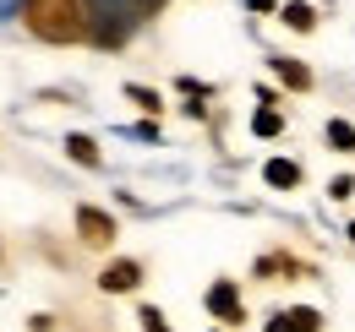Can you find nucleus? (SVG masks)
<instances>
[{"label": "nucleus", "instance_id": "obj_1", "mask_svg": "<svg viewBox=\"0 0 355 332\" xmlns=\"http://www.w3.org/2000/svg\"><path fill=\"white\" fill-rule=\"evenodd\" d=\"M22 28L44 44H83L93 33L83 0H22Z\"/></svg>", "mask_w": 355, "mask_h": 332}, {"label": "nucleus", "instance_id": "obj_2", "mask_svg": "<svg viewBox=\"0 0 355 332\" xmlns=\"http://www.w3.org/2000/svg\"><path fill=\"white\" fill-rule=\"evenodd\" d=\"M115 234H121V229H115V218H110L104 208H77V240H83V246L110 250V246H115Z\"/></svg>", "mask_w": 355, "mask_h": 332}, {"label": "nucleus", "instance_id": "obj_3", "mask_svg": "<svg viewBox=\"0 0 355 332\" xmlns=\"http://www.w3.org/2000/svg\"><path fill=\"white\" fill-rule=\"evenodd\" d=\"M208 311L219 316L224 327H241V322H246V305H241V289H235L230 278H219V284L208 289Z\"/></svg>", "mask_w": 355, "mask_h": 332}, {"label": "nucleus", "instance_id": "obj_4", "mask_svg": "<svg viewBox=\"0 0 355 332\" xmlns=\"http://www.w3.org/2000/svg\"><path fill=\"white\" fill-rule=\"evenodd\" d=\"M137 284H142V267H137L132 256H115V261L98 273V289L104 294H132Z\"/></svg>", "mask_w": 355, "mask_h": 332}, {"label": "nucleus", "instance_id": "obj_5", "mask_svg": "<svg viewBox=\"0 0 355 332\" xmlns=\"http://www.w3.org/2000/svg\"><path fill=\"white\" fill-rule=\"evenodd\" d=\"M268 332H322V311H311V305H290V311H279Z\"/></svg>", "mask_w": 355, "mask_h": 332}, {"label": "nucleus", "instance_id": "obj_6", "mask_svg": "<svg viewBox=\"0 0 355 332\" xmlns=\"http://www.w3.org/2000/svg\"><path fill=\"white\" fill-rule=\"evenodd\" d=\"M268 66H273V77L290 87V93H311V71L301 66V60H290V55H273Z\"/></svg>", "mask_w": 355, "mask_h": 332}, {"label": "nucleus", "instance_id": "obj_7", "mask_svg": "<svg viewBox=\"0 0 355 332\" xmlns=\"http://www.w3.org/2000/svg\"><path fill=\"white\" fill-rule=\"evenodd\" d=\"M66 158H71V164H83V169H98V164H104L98 142H93V136H83V131H71V136H66Z\"/></svg>", "mask_w": 355, "mask_h": 332}, {"label": "nucleus", "instance_id": "obj_8", "mask_svg": "<svg viewBox=\"0 0 355 332\" xmlns=\"http://www.w3.org/2000/svg\"><path fill=\"white\" fill-rule=\"evenodd\" d=\"M263 180L273 185V191H295V185H301V164H290V158H268Z\"/></svg>", "mask_w": 355, "mask_h": 332}, {"label": "nucleus", "instance_id": "obj_9", "mask_svg": "<svg viewBox=\"0 0 355 332\" xmlns=\"http://www.w3.org/2000/svg\"><path fill=\"white\" fill-rule=\"evenodd\" d=\"M279 17H284V28H290V33H311V28H317V11H311L306 0H284V6H279Z\"/></svg>", "mask_w": 355, "mask_h": 332}, {"label": "nucleus", "instance_id": "obj_10", "mask_svg": "<svg viewBox=\"0 0 355 332\" xmlns=\"http://www.w3.org/2000/svg\"><path fill=\"white\" fill-rule=\"evenodd\" d=\"M322 136H328L334 153H355V125L350 120H328V125H322Z\"/></svg>", "mask_w": 355, "mask_h": 332}, {"label": "nucleus", "instance_id": "obj_11", "mask_svg": "<svg viewBox=\"0 0 355 332\" xmlns=\"http://www.w3.org/2000/svg\"><path fill=\"white\" fill-rule=\"evenodd\" d=\"M279 273L295 278V273H306V267H301L295 256H263V261H257V278H279Z\"/></svg>", "mask_w": 355, "mask_h": 332}, {"label": "nucleus", "instance_id": "obj_12", "mask_svg": "<svg viewBox=\"0 0 355 332\" xmlns=\"http://www.w3.org/2000/svg\"><path fill=\"white\" fill-rule=\"evenodd\" d=\"M126 98H132L137 109H148V115H159V109H164V98H159V87H142V82H126Z\"/></svg>", "mask_w": 355, "mask_h": 332}, {"label": "nucleus", "instance_id": "obj_13", "mask_svg": "<svg viewBox=\"0 0 355 332\" xmlns=\"http://www.w3.org/2000/svg\"><path fill=\"white\" fill-rule=\"evenodd\" d=\"M252 131H257V136H279V131H284V115H279V109L268 104V109H257V120H252Z\"/></svg>", "mask_w": 355, "mask_h": 332}, {"label": "nucleus", "instance_id": "obj_14", "mask_svg": "<svg viewBox=\"0 0 355 332\" xmlns=\"http://www.w3.org/2000/svg\"><path fill=\"white\" fill-rule=\"evenodd\" d=\"M137 322H142V332H170V322H164V311H159V305H142V311H137Z\"/></svg>", "mask_w": 355, "mask_h": 332}, {"label": "nucleus", "instance_id": "obj_15", "mask_svg": "<svg viewBox=\"0 0 355 332\" xmlns=\"http://www.w3.org/2000/svg\"><path fill=\"white\" fill-rule=\"evenodd\" d=\"M328 196H334V202H345V196H355V180H350V174H339V180L328 185Z\"/></svg>", "mask_w": 355, "mask_h": 332}, {"label": "nucleus", "instance_id": "obj_16", "mask_svg": "<svg viewBox=\"0 0 355 332\" xmlns=\"http://www.w3.org/2000/svg\"><path fill=\"white\" fill-rule=\"evenodd\" d=\"M252 11H279V0H246Z\"/></svg>", "mask_w": 355, "mask_h": 332}, {"label": "nucleus", "instance_id": "obj_17", "mask_svg": "<svg viewBox=\"0 0 355 332\" xmlns=\"http://www.w3.org/2000/svg\"><path fill=\"white\" fill-rule=\"evenodd\" d=\"M350 246H355V223H350Z\"/></svg>", "mask_w": 355, "mask_h": 332}]
</instances>
